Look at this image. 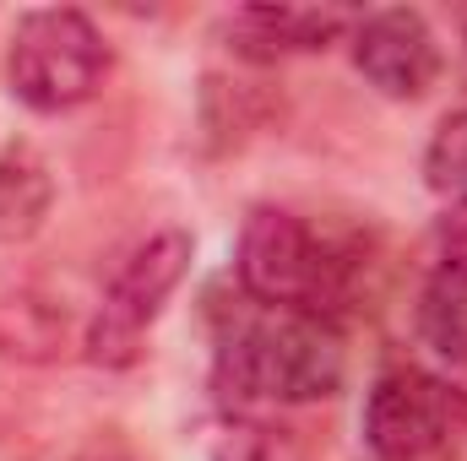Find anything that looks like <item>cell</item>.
I'll return each mask as SVG.
<instances>
[{
    "label": "cell",
    "instance_id": "9",
    "mask_svg": "<svg viewBox=\"0 0 467 461\" xmlns=\"http://www.w3.org/2000/svg\"><path fill=\"white\" fill-rule=\"evenodd\" d=\"M71 321L60 304L38 299V293H11L0 299V353L22 358V364H49L66 353Z\"/></svg>",
    "mask_w": 467,
    "mask_h": 461
},
{
    "label": "cell",
    "instance_id": "1",
    "mask_svg": "<svg viewBox=\"0 0 467 461\" xmlns=\"http://www.w3.org/2000/svg\"><path fill=\"white\" fill-rule=\"evenodd\" d=\"M343 374L348 347L337 321L299 310H266L218 347V385L244 402H327L343 391Z\"/></svg>",
    "mask_w": 467,
    "mask_h": 461
},
{
    "label": "cell",
    "instance_id": "14",
    "mask_svg": "<svg viewBox=\"0 0 467 461\" xmlns=\"http://www.w3.org/2000/svg\"><path fill=\"white\" fill-rule=\"evenodd\" d=\"M457 27H462V44H467V5L457 11Z\"/></svg>",
    "mask_w": 467,
    "mask_h": 461
},
{
    "label": "cell",
    "instance_id": "7",
    "mask_svg": "<svg viewBox=\"0 0 467 461\" xmlns=\"http://www.w3.org/2000/svg\"><path fill=\"white\" fill-rule=\"evenodd\" d=\"M353 11L337 5H244L234 11V49L250 55V60H277V55H310V49H327L332 38L353 33Z\"/></svg>",
    "mask_w": 467,
    "mask_h": 461
},
{
    "label": "cell",
    "instance_id": "6",
    "mask_svg": "<svg viewBox=\"0 0 467 461\" xmlns=\"http://www.w3.org/2000/svg\"><path fill=\"white\" fill-rule=\"evenodd\" d=\"M353 44V71L380 93V98H424L441 77V44L430 33V22L408 5H386L358 16L348 33Z\"/></svg>",
    "mask_w": 467,
    "mask_h": 461
},
{
    "label": "cell",
    "instance_id": "5",
    "mask_svg": "<svg viewBox=\"0 0 467 461\" xmlns=\"http://www.w3.org/2000/svg\"><path fill=\"white\" fill-rule=\"evenodd\" d=\"M191 250L196 244H191L185 229H158L119 261L109 288H104L99 321L88 326V358H99V364H130L136 358L141 332L163 315L169 293L185 282Z\"/></svg>",
    "mask_w": 467,
    "mask_h": 461
},
{
    "label": "cell",
    "instance_id": "13",
    "mask_svg": "<svg viewBox=\"0 0 467 461\" xmlns=\"http://www.w3.org/2000/svg\"><path fill=\"white\" fill-rule=\"evenodd\" d=\"M435 244H441V271H446V277H462V282H467V201H457V207L441 218Z\"/></svg>",
    "mask_w": 467,
    "mask_h": 461
},
{
    "label": "cell",
    "instance_id": "4",
    "mask_svg": "<svg viewBox=\"0 0 467 461\" xmlns=\"http://www.w3.org/2000/svg\"><path fill=\"white\" fill-rule=\"evenodd\" d=\"M467 396L430 369H386L364 396V446L375 461H451Z\"/></svg>",
    "mask_w": 467,
    "mask_h": 461
},
{
    "label": "cell",
    "instance_id": "2",
    "mask_svg": "<svg viewBox=\"0 0 467 461\" xmlns=\"http://www.w3.org/2000/svg\"><path fill=\"white\" fill-rule=\"evenodd\" d=\"M234 271L239 288L266 310H299L332 321V310L348 299V255L283 207H255L244 218Z\"/></svg>",
    "mask_w": 467,
    "mask_h": 461
},
{
    "label": "cell",
    "instance_id": "12",
    "mask_svg": "<svg viewBox=\"0 0 467 461\" xmlns=\"http://www.w3.org/2000/svg\"><path fill=\"white\" fill-rule=\"evenodd\" d=\"M213 461H299L294 446L283 440V429L266 424H229L213 440Z\"/></svg>",
    "mask_w": 467,
    "mask_h": 461
},
{
    "label": "cell",
    "instance_id": "10",
    "mask_svg": "<svg viewBox=\"0 0 467 461\" xmlns=\"http://www.w3.org/2000/svg\"><path fill=\"white\" fill-rule=\"evenodd\" d=\"M419 337L451 369H467V282L435 271L419 293Z\"/></svg>",
    "mask_w": 467,
    "mask_h": 461
},
{
    "label": "cell",
    "instance_id": "3",
    "mask_svg": "<svg viewBox=\"0 0 467 461\" xmlns=\"http://www.w3.org/2000/svg\"><path fill=\"white\" fill-rule=\"evenodd\" d=\"M5 77H11V93L33 115H66V109H82L104 87L109 44H104V33L93 27L88 11L38 5V11L16 16Z\"/></svg>",
    "mask_w": 467,
    "mask_h": 461
},
{
    "label": "cell",
    "instance_id": "8",
    "mask_svg": "<svg viewBox=\"0 0 467 461\" xmlns=\"http://www.w3.org/2000/svg\"><path fill=\"white\" fill-rule=\"evenodd\" d=\"M55 207V179L33 147H5L0 152V239H33Z\"/></svg>",
    "mask_w": 467,
    "mask_h": 461
},
{
    "label": "cell",
    "instance_id": "11",
    "mask_svg": "<svg viewBox=\"0 0 467 461\" xmlns=\"http://www.w3.org/2000/svg\"><path fill=\"white\" fill-rule=\"evenodd\" d=\"M424 185L446 201H467V109L435 125L424 147Z\"/></svg>",
    "mask_w": 467,
    "mask_h": 461
}]
</instances>
